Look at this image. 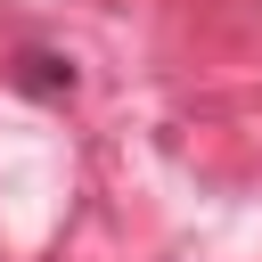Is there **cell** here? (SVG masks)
<instances>
[{"instance_id":"obj_1","label":"cell","mask_w":262,"mask_h":262,"mask_svg":"<svg viewBox=\"0 0 262 262\" xmlns=\"http://www.w3.org/2000/svg\"><path fill=\"white\" fill-rule=\"evenodd\" d=\"M8 82H16L25 98H74V57H57V49H25V57L8 66Z\"/></svg>"}]
</instances>
